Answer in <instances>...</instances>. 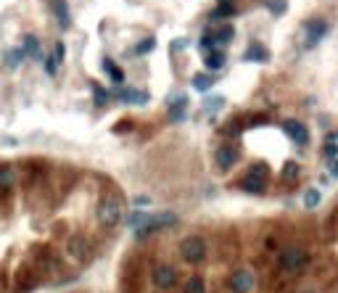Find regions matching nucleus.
<instances>
[{"mask_svg": "<svg viewBox=\"0 0 338 293\" xmlns=\"http://www.w3.org/2000/svg\"><path fill=\"white\" fill-rule=\"evenodd\" d=\"M51 6H53V13H56L58 24L69 27V6H66V0H51Z\"/></svg>", "mask_w": 338, "mask_h": 293, "instance_id": "12", "label": "nucleus"}, {"mask_svg": "<svg viewBox=\"0 0 338 293\" xmlns=\"http://www.w3.org/2000/svg\"><path fill=\"white\" fill-rule=\"evenodd\" d=\"M98 219H101V225H106V227H114V225L122 222V204L116 201L114 196L101 198V204H98Z\"/></svg>", "mask_w": 338, "mask_h": 293, "instance_id": "2", "label": "nucleus"}, {"mask_svg": "<svg viewBox=\"0 0 338 293\" xmlns=\"http://www.w3.org/2000/svg\"><path fill=\"white\" fill-rule=\"evenodd\" d=\"M180 254L185 261H190V264H198V261H204V256H206V243L198 235H190L180 243Z\"/></svg>", "mask_w": 338, "mask_h": 293, "instance_id": "3", "label": "nucleus"}, {"mask_svg": "<svg viewBox=\"0 0 338 293\" xmlns=\"http://www.w3.org/2000/svg\"><path fill=\"white\" fill-rule=\"evenodd\" d=\"M325 153H328V156H335V153H338L335 143H328V145H325Z\"/></svg>", "mask_w": 338, "mask_h": 293, "instance_id": "35", "label": "nucleus"}, {"mask_svg": "<svg viewBox=\"0 0 338 293\" xmlns=\"http://www.w3.org/2000/svg\"><path fill=\"white\" fill-rule=\"evenodd\" d=\"M21 51H24V56H35V58H40V40L32 37V35H27V37H24V45H21Z\"/></svg>", "mask_w": 338, "mask_h": 293, "instance_id": "17", "label": "nucleus"}, {"mask_svg": "<svg viewBox=\"0 0 338 293\" xmlns=\"http://www.w3.org/2000/svg\"><path fill=\"white\" fill-rule=\"evenodd\" d=\"M240 188L246 190V193H264V180H259V177H246L243 182H240Z\"/></svg>", "mask_w": 338, "mask_h": 293, "instance_id": "16", "label": "nucleus"}, {"mask_svg": "<svg viewBox=\"0 0 338 293\" xmlns=\"http://www.w3.org/2000/svg\"><path fill=\"white\" fill-rule=\"evenodd\" d=\"M93 92H95V103H98V106H103L106 101H109V92H106L103 87H98V85H93Z\"/></svg>", "mask_w": 338, "mask_h": 293, "instance_id": "30", "label": "nucleus"}, {"mask_svg": "<svg viewBox=\"0 0 338 293\" xmlns=\"http://www.w3.org/2000/svg\"><path fill=\"white\" fill-rule=\"evenodd\" d=\"M24 58H27V56H24V51H21V48H11V51H6V56H3V64H6V66H11V69H16Z\"/></svg>", "mask_w": 338, "mask_h": 293, "instance_id": "14", "label": "nucleus"}, {"mask_svg": "<svg viewBox=\"0 0 338 293\" xmlns=\"http://www.w3.org/2000/svg\"><path fill=\"white\" fill-rule=\"evenodd\" d=\"M220 3H227V0H220Z\"/></svg>", "mask_w": 338, "mask_h": 293, "instance_id": "37", "label": "nucleus"}, {"mask_svg": "<svg viewBox=\"0 0 338 293\" xmlns=\"http://www.w3.org/2000/svg\"><path fill=\"white\" fill-rule=\"evenodd\" d=\"M204 64H206L209 69H222V66H225V56H222V53H209V56L204 58Z\"/></svg>", "mask_w": 338, "mask_h": 293, "instance_id": "22", "label": "nucleus"}, {"mask_svg": "<svg viewBox=\"0 0 338 293\" xmlns=\"http://www.w3.org/2000/svg\"><path fill=\"white\" fill-rule=\"evenodd\" d=\"M317 204H320V193H317L315 188L306 190V193H304V206H306V209H315Z\"/></svg>", "mask_w": 338, "mask_h": 293, "instance_id": "23", "label": "nucleus"}, {"mask_svg": "<svg viewBox=\"0 0 338 293\" xmlns=\"http://www.w3.org/2000/svg\"><path fill=\"white\" fill-rule=\"evenodd\" d=\"M69 254H71L77 261H87V259H90V254H93V249H90L87 238H82V235H74V238L69 240Z\"/></svg>", "mask_w": 338, "mask_h": 293, "instance_id": "7", "label": "nucleus"}, {"mask_svg": "<svg viewBox=\"0 0 338 293\" xmlns=\"http://www.w3.org/2000/svg\"><path fill=\"white\" fill-rule=\"evenodd\" d=\"M270 56L262 45H249V51H246V61H259V64H264Z\"/></svg>", "mask_w": 338, "mask_h": 293, "instance_id": "18", "label": "nucleus"}, {"mask_svg": "<svg viewBox=\"0 0 338 293\" xmlns=\"http://www.w3.org/2000/svg\"><path fill=\"white\" fill-rule=\"evenodd\" d=\"M132 204H135V206H148V204H151V198H146V196H137Z\"/></svg>", "mask_w": 338, "mask_h": 293, "instance_id": "34", "label": "nucleus"}, {"mask_svg": "<svg viewBox=\"0 0 338 293\" xmlns=\"http://www.w3.org/2000/svg\"><path fill=\"white\" fill-rule=\"evenodd\" d=\"M143 222H146V214H132V217H130V222H127V225L137 230V227H140Z\"/></svg>", "mask_w": 338, "mask_h": 293, "instance_id": "31", "label": "nucleus"}, {"mask_svg": "<svg viewBox=\"0 0 338 293\" xmlns=\"http://www.w3.org/2000/svg\"><path fill=\"white\" fill-rule=\"evenodd\" d=\"M283 130H285L291 137H294L299 145H304L306 140H309V132H306V127L301 125V121H296V119H288L285 125H283Z\"/></svg>", "mask_w": 338, "mask_h": 293, "instance_id": "9", "label": "nucleus"}, {"mask_svg": "<svg viewBox=\"0 0 338 293\" xmlns=\"http://www.w3.org/2000/svg\"><path fill=\"white\" fill-rule=\"evenodd\" d=\"M175 280H177V272L169 264H156L153 267V283H156L159 288H172Z\"/></svg>", "mask_w": 338, "mask_h": 293, "instance_id": "6", "label": "nucleus"}, {"mask_svg": "<svg viewBox=\"0 0 338 293\" xmlns=\"http://www.w3.org/2000/svg\"><path fill=\"white\" fill-rule=\"evenodd\" d=\"M177 222V217L175 214H169V211H164V214H156V217H146V222L137 227V235H148V233H153V230H161V227H166V225H175Z\"/></svg>", "mask_w": 338, "mask_h": 293, "instance_id": "4", "label": "nucleus"}, {"mask_svg": "<svg viewBox=\"0 0 338 293\" xmlns=\"http://www.w3.org/2000/svg\"><path fill=\"white\" fill-rule=\"evenodd\" d=\"M122 101H125V103H135V106H143V103H148V92L125 90V92H122Z\"/></svg>", "mask_w": 338, "mask_h": 293, "instance_id": "15", "label": "nucleus"}, {"mask_svg": "<svg viewBox=\"0 0 338 293\" xmlns=\"http://www.w3.org/2000/svg\"><path fill=\"white\" fill-rule=\"evenodd\" d=\"M233 13H235V8H233V6H230V3H220V8H217V11H214V13H211V19H222V16H233Z\"/></svg>", "mask_w": 338, "mask_h": 293, "instance_id": "24", "label": "nucleus"}, {"mask_svg": "<svg viewBox=\"0 0 338 293\" xmlns=\"http://www.w3.org/2000/svg\"><path fill=\"white\" fill-rule=\"evenodd\" d=\"M211 40H214V48H217V45L230 42V40H233V27H222L217 35H211Z\"/></svg>", "mask_w": 338, "mask_h": 293, "instance_id": "20", "label": "nucleus"}, {"mask_svg": "<svg viewBox=\"0 0 338 293\" xmlns=\"http://www.w3.org/2000/svg\"><path fill=\"white\" fill-rule=\"evenodd\" d=\"M45 69H48V74H56V69H58V61L51 56L48 61H45Z\"/></svg>", "mask_w": 338, "mask_h": 293, "instance_id": "32", "label": "nucleus"}, {"mask_svg": "<svg viewBox=\"0 0 338 293\" xmlns=\"http://www.w3.org/2000/svg\"><path fill=\"white\" fill-rule=\"evenodd\" d=\"M204 106H206V109H222V98H214V101H209V98H206V103H204Z\"/></svg>", "mask_w": 338, "mask_h": 293, "instance_id": "33", "label": "nucleus"}, {"mask_svg": "<svg viewBox=\"0 0 338 293\" xmlns=\"http://www.w3.org/2000/svg\"><path fill=\"white\" fill-rule=\"evenodd\" d=\"M254 288V275L249 270H235L230 275V290L233 293H249Z\"/></svg>", "mask_w": 338, "mask_h": 293, "instance_id": "5", "label": "nucleus"}, {"mask_svg": "<svg viewBox=\"0 0 338 293\" xmlns=\"http://www.w3.org/2000/svg\"><path fill=\"white\" fill-rule=\"evenodd\" d=\"M325 32H328L325 21H309V24H306V42H304V48H315V45L325 37Z\"/></svg>", "mask_w": 338, "mask_h": 293, "instance_id": "8", "label": "nucleus"}, {"mask_svg": "<svg viewBox=\"0 0 338 293\" xmlns=\"http://www.w3.org/2000/svg\"><path fill=\"white\" fill-rule=\"evenodd\" d=\"M153 48H156V40H153V37H148V40H143L140 45H137V48H135V53L137 56H146L148 51H153Z\"/></svg>", "mask_w": 338, "mask_h": 293, "instance_id": "26", "label": "nucleus"}, {"mask_svg": "<svg viewBox=\"0 0 338 293\" xmlns=\"http://www.w3.org/2000/svg\"><path fill=\"white\" fill-rule=\"evenodd\" d=\"M214 159H217V166L222 169V172H227V169L235 164V151L230 148V145H222L217 153H214Z\"/></svg>", "mask_w": 338, "mask_h": 293, "instance_id": "10", "label": "nucleus"}, {"mask_svg": "<svg viewBox=\"0 0 338 293\" xmlns=\"http://www.w3.org/2000/svg\"><path fill=\"white\" fill-rule=\"evenodd\" d=\"M193 87H196V90H209V87H211V77H196V80H193Z\"/></svg>", "mask_w": 338, "mask_h": 293, "instance_id": "29", "label": "nucleus"}, {"mask_svg": "<svg viewBox=\"0 0 338 293\" xmlns=\"http://www.w3.org/2000/svg\"><path fill=\"white\" fill-rule=\"evenodd\" d=\"M13 180H16V172L8 164H0V190H11Z\"/></svg>", "mask_w": 338, "mask_h": 293, "instance_id": "13", "label": "nucleus"}, {"mask_svg": "<svg viewBox=\"0 0 338 293\" xmlns=\"http://www.w3.org/2000/svg\"><path fill=\"white\" fill-rule=\"evenodd\" d=\"M103 69L109 71V77H111L114 82H122V80H125V71H122V69H119V66L114 64L111 58H103Z\"/></svg>", "mask_w": 338, "mask_h": 293, "instance_id": "19", "label": "nucleus"}, {"mask_svg": "<svg viewBox=\"0 0 338 293\" xmlns=\"http://www.w3.org/2000/svg\"><path fill=\"white\" fill-rule=\"evenodd\" d=\"M204 280L201 277H190V280L185 283V288H182V293H204Z\"/></svg>", "mask_w": 338, "mask_h": 293, "instance_id": "21", "label": "nucleus"}, {"mask_svg": "<svg viewBox=\"0 0 338 293\" xmlns=\"http://www.w3.org/2000/svg\"><path fill=\"white\" fill-rule=\"evenodd\" d=\"M306 264H309V254H306L301 246H288L280 254V267L285 272H301Z\"/></svg>", "mask_w": 338, "mask_h": 293, "instance_id": "1", "label": "nucleus"}, {"mask_svg": "<svg viewBox=\"0 0 338 293\" xmlns=\"http://www.w3.org/2000/svg\"><path fill=\"white\" fill-rule=\"evenodd\" d=\"M267 8H270L272 13H285V8H288V0H270V3H267Z\"/></svg>", "mask_w": 338, "mask_h": 293, "instance_id": "27", "label": "nucleus"}, {"mask_svg": "<svg viewBox=\"0 0 338 293\" xmlns=\"http://www.w3.org/2000/svg\"><path fill=\"white\" fill-rule=\"evenodd\" d=\"M296 175H299V166H296L294 161H288V164L283 166V177H285V180H294Z\"/></svg>", "mask_w": 338, "mask_h": 293, "instance_id": "28", "label": "nucleus"}, {"mask_svg": "<svg viewBox=\"0 0 338 293\" xmlns=\"http://www.w3.org/2000/svg\"><path fill=\"white\" fill-rule=\"evenodd\" d=\"M333 172H335V175H338V164H335V166H333Z\"/></svg>", "mask_w": 338, "mask_h": 293, "instance_id": "36", "label": "nucleus"}, {"mask_svg": "<svg viewBox=\"0 0 338 293\" xmlns=\"http://www.w3.org/2000/svg\"><path fill=\"white\" fill-rule=\"evenodd\" d=\"M249 175H251V177H259V180H267L270 169H267V164H254V166L249 169Z\"/></svg>", "mask_w": 338, "mask_h": 293, "instance_id": "25", "label": "nucleus"}, {"mask_svg": "<svg viewBox=\"0 0 338 293\" xmlns=\"http://www.w3.org/2000/svg\"><path fill=\"white\" fill-rule=\"evenodd\" d=\"M16 285H19V290H29V288H35V272H32V267H19V272H16Z\"/></svg>", "mask_w": 338, "mask_h": 293, "instance_id": "11", "label": "nucleus"}]
</instances>
